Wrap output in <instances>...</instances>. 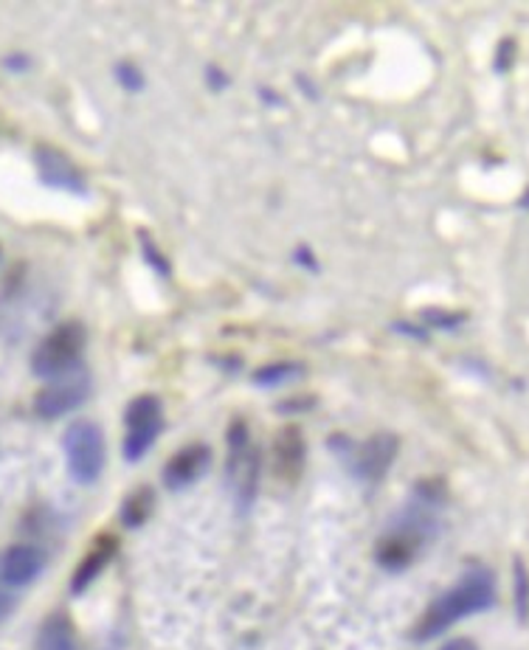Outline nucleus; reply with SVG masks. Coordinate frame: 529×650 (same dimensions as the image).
<instances>
[{"label": "nucleus", "mask_w": 529, "mask_h": 650, "mask_svg": "<svg viewBox=\"0 0 529 650\" xmlns=\"http://www.w3.org/2000/svg\"><path fill=\"white\" fill-rule=\"evenodd\" d=\"M40 572H43V555L26 543L12 547L7 555L0 558V577L9 586H29Z\"/></svg>", "instance_id": "9"}, {"label": "nucleus", "mask_w": 529, "mask_h": 650, "mask_svg": "<svg viewBox=\"0 0 529 650\" xmlns=\"http://www.w3.org/2000/svg\"><path fill=\"white\" fill-rule=\"evenodd\" d=\"M397 456V440L389 433H381L375 440L366 442L357 453V473L364 478H381L383 473L389 471V465Z\"/></svg>", "instance_id": "10"}, {"label": "nucleus", "mask_w": 529, "mask_h": 650, "mask_svg": "<svg viewBox=\"0 0 529 650\" xmlns=\"http://www.w3.org/2000/svg\"><path fill=\"white\" fill-rule=\"evenodd\" d=\"M115 552V541L113 538H102V541L96 543L93 549H90L88 555L82 558V563L77 566V572H74V581H70V592L74 594H82L85 588L90 586V583L102 574V569L108 566L110 558H113Z\"/></svg>", "instance_id": "11"}, {"label": "nucleus", "mask_w": 529, "mask_h": 650, "mask_svg": "<svg viewBox=\"0 0 529 650\" xmlns=\"http://www.w3.org/2000/svg\"><path fill=\"white\" fill-rule=\"evenodd\" d=\"M124 460L139 462L144 453L150 451L155 440H158L161 426H164V415H161V403L153 395H141L124 411Z\"/></svg>", "instance_id": "4"}, {"label": "nucleus", "mask_w": 529, "mask_h": 650, "mask_svg": "<svg viewBox=\"0 0 529 650\" xmlns=\"http://www.w3.org/2000/svg\"><path fill=\"white\" fill-rule=\"evenodd\" d=\"M305 372V366L294 364V361H282V364H268L262 370L254 372L256 386H265V389H274V386H282V383H290Z\"/></svg>", "instance_id": "14"}, {"label": "nucleus", "mask_w": 529, "mask_h": 650, "mask_svg": "<svg viewBox=\"0 0 529 650\" xmlns=\"http://www.w3.org/2000/svg\"><path fill=\"white\" fill-rule=\"evenodd\" d=\"M115 77H119V82H122L128 90L144 88V77H141V70L135 68V65H128V63L119 65V68H115Z\"/></svg>", "instance_id": "16"}, {"label": "nucleus", "mask_w": 529, "mask_h": 650, "mask_svg": "<svg viewBox=\"0 0 529 650\" xmlns=\"http://www.w3.org/2000/svg\"><path fill=\"white\" fill-rule=\"evenodd\" d=\"M301 462H305V442H301L299 431L290 428V431H282L279 442H276V471L282 476H296L301 471Z\"/></svg>", "instance_id": "13"}, {"label": "nucleus", "mask_w": 529, "mask_h": 650, "mask_svg": "<svg viewBox=\"0 0 529 650\" xmlns=\"http://www.w3.org/2000/svg\"><path fill=\"white\" fill-rule=\"evenodd\" d=\"M37 169L43 184L54 186V189L74 191V195H85V191H88L85 178L79 175L77 166L70 164V161L65 158L63 153H57V150H37Z\"/></svg>", "instance_id": "7"}, {"label": "nucleus", "mask_w": 529, "mask_h": 650, "mask_svg": "<svg viewBox=\"0 0 529 650\" xmlns=\"http://www.w3.org/2000/svg\"><path fill=\"white\" fill-rule=\"evenodd\" d=\"M85 350V327L79 321L59 324L45 335L43 344L34 350L32 370L34 375L57 381V377L70 375V370L79 364V355Z\"/></svg>", "instance_id": "2"}, {"label": "nucleus", "mask_w": 529, "mask_h": 650, "mask_svg": "<svg viewBox=\"0 0 529 650\" xmlns=\"http://www.w3.org/2000/svg\"><path fill=\"white\" fill-rule=\"evenodd\" d=\"M211 462V453L206 445H189L180 453H175L173 460L166 462L164 467V485L169 491H184L191 482H198L206 473Z\"/></svg>", "instance_id": "6"}, {"label": "nucleus", "mask_w": 529, "mask_h": 650, "mask_svg": "<svg viewBox=\"0 0 529 650\" xmlns=\"http://www.w3.org/2000/svg\"><path fill=\"white\" fill-rule=\"evenodd\" d=\"M68 471L79 485H93L104 471V437L93 422H77L65 431Z\"/></svg>", "instance_id": "3"}, {"label": "nucleus", "mask_w": 529, "mask_h": 650, "mask_svg": "<svg viewBox=\"0 0 529 650\" xmlns=\"http://www.w3.org/2000/svg\"><path fill=\"white\" fill-rule=\"evenodd\" d=\"M37 650H77V639H74V628H70L68 617L63 614H52L40 628Z\"/></svg>", "instance_id": "12"}, {"label": "nucleus", "mask_w": 529, "mask_h": 650, "mask_svg": "<svg viewBox=\"0 0 529 650\" xmlns=\"http://www.w3.org/2000/svg\"><path fill=\"white\" fill-rule=\"evenodd\" d=\"M9 612H12V599H9L7 594H0V619L7 617Z\"/></svg>", "instance_id": "18"}, {"label": "nucleus", "mask_w": 529, "mask_h": 650, "mask_svg": "<svg viewBox=\"0 0 529 650\" xmlns=\"http://www.w3.org/2000/svg\"><path fill=\"white\" fill-rule=\"evenodd\" d=\"M153 510V498H150L147 491H139L135 496H130V502L124 504V524L128 527H139L144 518Z\"/></svg>", "instance_id": "15"}, {"label": "nucleus", "mask_w": 529, "mask_h": 650, "mask_svg": "<svg viewBox=\"0 0 529 650\" xmlns=\"http://www.w3.org/2000/svg\"><path fill=\"white\" fill-rule=\"evenodd\" d=\"M90 392V383L85 375H63L45 386L37 395V415L45 420H57V417L68 415L74 408H79V403H85Z\"/></svg>", "instance_id": "5"}, {"label": "nucleus", "mask_w": 529, "mask_h": 650, "mask_svg": "<svg viewBox=\"0 0 529 650\" xmlns=\"http://www.w3.org/2000/svg\"><path fill=\"white\" fill-rule=\"evenodd\" d=\"M440 650H478V645L473 642V639L460 637V639H451V642H445Z\"/></svg>", "instance_id": "17"}, {"label": "nucleus", "mask_w": 529, "mask_h": 650, "mask_svg": "<svg viewBox=\"0 0 529 650\" xmlns=\"http://www.w3.org/2000/svg\"><path fill=\"white\" fill-rule=\"evenodd\" d=\"M422 536H426V532H422L420 527H408L395 532V536H386L381 541V547H377V563L392 569V572L406 569L408 563L415 561L417 552H420Z\"/></svg>", "instance_id": "8"}, {"label": "nucleus", "mask_w": 529, "mask_h": 650, "mask_svg": "<svg viewBox=\"0 0 529 650\" xmlns=\"http://www.w3.org/2000/svg\"><path fill=\"white\" fill-rule=\"evenodd\" d=\"M493 603H496V583H493V574L485 572V569H473V572L465 574L451 592H445L428 606V612L417 619L411 639H415V642H428V639H434L440 637L442 631H448V628L460 623V619L493 608Z\"/></svg>", "instance_id": "1"}]
</instances>
